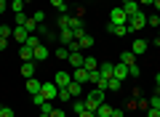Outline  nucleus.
Instances as JSON below:
<instances>
[{
	"label": "nucleus",
	"instance_id": "obj_1",
	"mask_svg": "<svg viewBox=\"0 0 160 117\" xmlns=\"http://www.w3.org/2000/svg\"><path fill=\"white\" fill-rule=\"evenodd\" d=\"M83 101H86V109L96 115V109L104 104V90H102V88H93V90H91V93H88Z\"/></svg>",
	"mask_w": 160,
	"mask_h": 117
},
{
	"label": "nucleus",
	"instance_id": "obj_2",
	"mask_svg": "<svg viewBox=\"0 0 160 117\" xmlns=\"http://www.w3.org/2000/svg\"><path fill=\"white\" fill-rule=\"evenodd\" d=\"M40 96H43L46 101H56V99H59V88H56V83H53V80L43 83V85H40Z\"/></svg>",
	"mask_w": 160,
	"mask_h": 117
},
{
	"label": "nucleus",
	"instance_id": "obj_3",
	"mask_svg": "<svg viewBox=\"0 0 160 117\" xmlns=\"http://www.w3.org/2000/svg\"><path fill=\"white\" fill-rule=\"evenodd\" d=\"M144 27H147V13H144V8H142L136 16L128 19V29H131V32H139V29H144Z\"/></svg>",
	"mask_w": 160,
	"mask_h": 117
},
{
	"label": "nucleus",
	"instance_id": "obj_4",
	"mask_svg": "<svg viewBox=\"0 0 160 117\" xmlns=\"http://www.w3.org/2000/svg\"><path fill=\"white\" fill-rule=\"evenodd\" d=\"M109 24H128V13L123 11V6H118V8L109 11Z\"/></svg>",
	"mask_w": 160,
	"mask_h": 117
},
{
	"label": "nucleus",
	"instance_id": "obj_5",
	"mask_svg": "<svg viewBox=\"0 0 160 117\" xmlns=\"http://www.w3.org/2000/svg\"><path fill=\"white\" fill-rule=\"evenodd\" d=\"M48 56H51V51H48V45H43V43H40L38 48L32 51V61H46Z\"/></svg>",
	"mask_w": 160,
	"mask_h": 117
},
{
	"label": "nucleus",
	"instance_id": "obj_6",
	"mask_svg": "<svg viewBox=\"0 0 160 117\" xmlns=\"http://www.w3.org/2000/svg\"><path fill=\"white\" fill-rule=\"evenodd\" d=\"M59 43H62V45H69V43H72V40H75V32H72V29H69V27H62V29H59Z\"/></svg>",
	"mask_w": 160,
	"mask_h": 117
},
{
	"label": "nucleus",
	"instance_id": "obj_7",
	"mask_svg": "<svg viewBox=\"0 0 160 117\" xmlns=\"http://www.w3.org/2000/svg\"><path fill=\"white\" fill-rule=\"evenodd\" d=\"M107 29H109L112 35H118V37H126V35H131L128 24H107Z\"/></svg>",
	"mask_w": 160,
	"mask_h": 117
},
{
	"label": "nucleus",
	"instance_id": "obj_8",
	"mask_svg": "<svg viewBox=\"0 0 160 117\" xmlns=\"http://www.w3.org/2000/svg\"><path fill=\"white\" fill-rule=\"evenodd\" d=\"M53 83H56V88H67V85L72 83V75H69V72H56Z\"/></svg>",
	"mask_w": 160,
	"mask_h": 117
},
{
	"label": "nucleus",
	"instance_id": "obj_9",
	"mask_svg": "<svg viewBox=\"0 0 160 117\" xmlns=\"http://www.w3.org/2000/svg\"><path fill=\"white\" fill-rule=\"evenodd\" d=\"M123 11H126L128 19H131V16H136V13L142 11V6H139V0H128V3H123Z\"/></svg>",
	"mask_w": 160,
	"mask_h": 117
},
{
	"label": "nucleus",
	"instance_id": "obj_10",
	"mask_svg": "<svg viewBox=\"0 0 160 117\" xmlns=\"http://www.w3.org/2000/svg\"><path fill=\"white\" fill-rule=\"evenodd\" d=\"M147 48H149V43H147V40H142V37H136V40H133V45H131L133 56H142V53H144Z\"/></svg>",
	"mask_w": 160,
	"mask_h": 117
},
{
	"label": "nucleus",
	"instance_id": "obj_11",
	"mask_svg": "<svg viewBox=\"0 0 160 117\" xmlns=\"http://www.w3.org/2000/svg\"><path fill=\"white\" fill-rule=\"evenodd\" d=\"M11 37H16V43H27V37H29V32H27V29H24V27H13V32H11Z\"/></svg>",
	"mask_w": 160,
	"mask_h": 117
},
{
	"label": "nucleus",
	"instance_id": "obj_12",
	"mask_svg": "<svg viewBox=\"0 0 160 117\" xmlns=\"http://www.w3.org/2000/svg\"><path fill=\"white\" fill-rule=\"evenodd\" d=\"M112 77H115V80H126V77H128V67H126L123 61H120V64H115V72H112Z\"/></svg>",
	"mask_w": 160,
	"mask_h": 117
},
{
	"label": "nucleus",
	"instance_id": "obj_13",
	"mask_svg": "<svg viewBox=\"0 0 160 117\" xmlns=\"http://www.w3.org/2000/svg\"><path fill=\"white\" fill-rule=\"evenodd\" d=\"M72 80H75V83H80V85H83V83H88V69L78 67V69L72 72Z\"/></svg>",
	"mask_w": 160,
	"mask_h": 117
},
{
	"label": "nucleus",
	"instance_id": "obj_14",
	"mask_svg": "<svg viewBox=\"0 0 160 117\" xmlns=\"http://www.w3.org/2000/svg\"><path fill=\"white\" fill-rule=\"evenodd\" d=\"M99 72H102V77H112V72H115V64L112 61H102V64H99Z\"/></svg>",
	"mask_w": 160,
	"mask_h": 117
},
{
	"label": "nucleus",
	"instance_id": "obj_15",
	"mask_svg": "<svg viewBox=\"0 0 160 117\" xmlns=\"http://www.w3.org/2000/svg\"><path fill=\"white\" fill-rule=\"evenodd\" d=\"M83 59H86V56H80V51H72V53H69V59H67V61L72 64L75 69H78V67H83Z\"/></svg>",
	"mask_w": 160,
	"mask_h": 117
},
{
	"label": "nucleus",
	"instance_id": "obj_16",
	"mask_svg": "<svg viewBox=\"0 0 160 117\" xmlns=\"http://www.w3.org/2000/svg\"><path fill=\"white\" fill-rule=\"evenodd\" d=\"M40 85H43V83H40L38 77H29V80H27V90H29L32 96H35V93H40Z\"/></svg>",
	"mask_w": 160,
	"mask_h": 117
},
{
	"label": "nucleus",
	"instance_id": "obj_17",
	"mask_svg": "<svg viewBox=\"0 0 160 117\" xmlns=\"http://www.w3.org/2000/svg\"><path fill=\"white\" fill-rule=\"evenodd\" d=\"M22 75H24V77H35V61H24L22 64Z\"/></svg>",
	"mask_w": 160,
	"mask_h": 117
},
{
	"label": "nucleus",
	"instance_id": "obj_18",
	"mask_svg": "<svg viewBox=\"0 0 160 117\" xmlns=\"http://www.w3.org/2000/svg\"><path fill=\"white\" fill-rule=\"evenodd\" d=\"M78 43H80V51H83V48H91V45H93V37H91L88 32H83V35L78 37Z\"/></svg>",
	"mask_w": 160,
	"mask_h": 117
},
{
	"label": "nucleus",
	"instance_id": "obj_19",
	"mask_svg": "<svg viewBox=\"0 0 160 117\" xmlns=\"http://www.w3.org/2000/svg\"><path fill=\"white\" fill-rule=\"evenodd\" d=\"M83 69H88V72H93V69H99V61L93 59V56H86V59H83Z\"/></svg>",
	"mask_w": 160,
	"mask_h": 117
},
{
	"label": "nucleus",
	"instance_id": "obj_20",
	"mask_svg": "<svg viewBox=\"0 0 160 117\" xmlns=\"http://www.w3.org/2000/svg\"><path fill=\"white\" fill-rule=\"evenodd\" d=\"M120 61L126 64V67H131V64H136V56H133V51H123V56H120Z\"/></svg>",
	"mask_w": 160,
	"mask_h": 117
},
{
	"label": "nucleus",
	"instance_id": "obj_21",
	"mask_svg": "<svg viewBox=\"0 0 160 117\" xmlns=\"http://www.w3.org/2000/svg\"><path fill=\"white\" fill-rule=\"evenodd\" d=\"M32 51H35V48H29V45H22V48H19V56H22L24 61H32Z\"/></svg>",
	"mask_w": 160,
	"mask_h": 117
},
{
	"label": "nucleus",
	"instance_id": "obj_22",
	"mask_svg": "<svg viewBox=\"0 0 160 117\" xmlns=\"http://www.w3.org/2000/svg\"><path fill=\"white\" fill-rule=\"evenodd\" d=\"M96 117H112V106H109V104H102V106L96 109Z\"/></svg>",
	"mask_w": 160,
	"mask_h": 117
},
{
	"label": "nucleus",
	"instance_id": "obj_23",
	"mask_svg": "<svg viewBox=\"0 0 160 117\" xmlns=\"http://www.w3.org/2000/svg\"><path fill=\"white\" fill-rule=\"evenodd\" d=\"M8 8H11L13 13H24V0H11V6H8Z\"/></svg>",
	"mask_w": 160,
	"mask_h": 117
},
{
	"label": "nucleus",
	"instance_id": "obj_24",
	"mask_svg": "<svg viewBox=\"0 0 160 117\" xmlns=\"http://www.w3.org/2000/svg\"><path fill=\"white\" fill-rule=\"evenodd\" d=\"M38 109H40V115H51V112H53V101H43Z\"/></svg>",
	"mask_w": 160,
	"mask_h": 117
},
{
	"label": "nucleus",
	"instance_id": "obj_25",
	"mask_svg": "<svg viewBox=\"0 0 160 117\" xmlns=\"http://www.w3.org/2000/svg\"><path fill=\"white\" fill-rule=\"evenodd\" d=\"M56 59H64V61L69 59V48H67V45H59V48H56Z\"/></svg>",
	"mask_w": 160,
	"mask_h": 117
},
{
	"label": "nucleus",
	"instance_id": "obj_26",
	"mask_svg": "<svg viewBox=\"0 0 160 117\" xmlns=\"http://www.w3.org/2000/svg\"><path fill=\"white\" fill-rule=\"evenodd\" d=\"M24 45H29V48H38V45H40V37H38V32H32V35H29Z\"/></svg>",
	"mask_w": 160,
	"mask_h": 117
},
{
	"label": "nucleus",
	"instance_id": "obj_27",
	"mask_svg": "<svg viewBox=\"0 0 160 117\" xmlns=\"http://www.w3.org/2000/svg\"><path fill=\"white\" fill-rule=\"evenodd\" d=\"M51 6L56 8L59 13H67V3H64V0H51Z\"/></svg>",
	"mask_w": 160,
	"mask_h": 117
},
{
	"label": "nucleus",
	"instance_id": "obj_28",
	"mask_svg": "<svg viewBox=\"0 0 160 117\" xmlns=\"http://www.w3.org/2000/svg\"><path fill=\"white\" fill-rule=\"evenodd\" d=\"M72 109H75V115H80V112H86V101L75 99V101H72Z\"/></svg>",
	"mask_w": 160,
	"mask_h": 117
},
{
	"label": "nucleus",
	"instance_id": "obj_29",
	"mask_svg": "<svg viewBox=\"0 0 160 117\" xmlns=\"http://www.w3.org/2000/svg\"><path fill=\"white\" fill-rule=\"evenodd\" d=\"M120 88H123V80H115V77H109L107 90H120Z\"/></svg>",
	"mask_w": 160,
	"mask_h": 117
},
{
	"label": "nucleus",
	"instance_id": "obj_30",
	"mask_svg": "<svg viewBox=\"0 0 160 117\" xmlns=\"http://www.w3.org/2000/svg\"><path fill=\"white\" fill-rule=\"evenodd\" d=\"M59 101H72V93L67 88H59Z\"/></svg>",
	"mask_w": 160,
	"mask_h": 117
},
{
	"label": "nucleus",
	"instance_id": "obj_31",
	"mask_svg": "<svg viewBox=\"0 0 160 117\" xmlns=\"http://www.w3.org/2000/svg\"><path fill=\"white\" fill-rule=\"evenodd\" d=\"M147 24H149V27H160V13H152V16H147Z\"/></svg>",
	"mask_w": 160,
	"mask_h": 117
},
{
	"label": "nucleus",
	"instance_id": "obj_32",
	"mask_svg": "<svg viewBox=\"0 0 160 117\" xmlns=\"http://www.w3.org/2000/svg\"><path fill=\"white\" fill-rule=\"evenodd\" d=\"M147 101H149L152 109H160V93H158V90H155V96H152V99H147Z\"/></svg>",
	"mask_w": 160,
	"mask_h": 117
},
{
	"label": "nucleus",
	"instance_id": "obj_33",
	"mask_svg": "<svg viewBox=\"0 0 160 117\" xmlns=\"http://www.w3.org/2000/svg\"><path fill=\"white\" fill-rule=\"evenodd\" d=\"M13 27H8V24H0V37H11Z\"/></svg>",
	"mask_w": 160,
	"mask_h": 117
},
{
	"label": "nucleus",
	"instance_id": "obj_34",
	"mask_svg": "<svg viewBox=\"0 0 160 117\" xmlns=\"http://www.w3.org/2000/svg\"><path fill=\"white\" fill-rule=\"evenodd\" d=\"M0 117H16V115H13V109H11V106H6V104H3V106H0Z\"/></svg>",
	"mask_w": 160,
	"mask_h": 117
},
{
	"label": "nucleus",
	"instance_id": "obj_35",
	"mask_svg": "<svg viewBox=\"0 0 160 117\" xmlns=\"http://www.w3.org/2000/svg\"><path fill=\"white\" fill-rule=\"evenodd\" d=\"M13 16H16V27H24V24H27V13H13Z\"/></svg>",
	"mask_w": 160,
	"mask_h": 117
},
{
	"label": "nucleus",
	"instance_id": "obj_36",
	"mask_svg": "<svg viewBox=\"0 0 160 117\" xmlns=\"http://www.w3.org/2000/svg\"><path fill=\"white\" fill-rule=\"evenodd\" d=\"M139 75H142V69H139L136 64H131V67H128V77H139Z\"/></svg>",
	"mask_w": 160,
	"mask_h": 117
},
{
	"label": "nucleus",
	"instance_id": "obj_37",
	"mask_svg": "<svg viewBox=\"0 0 160 117\" xmlns=\"http://www.w3.org/2000/svg\"><path fill=\"white\" fill-rule=\"evenodd\" d=\"M32 19H35L38 24H43V22H46V13H43V11H35V13H32Z\"/></svg>",
	"mask_w": 160,
	"mask_h": 117
},
{
	"label": "nucleus",
	"instance_id": "obj_38",
	"mask_svg": "<svg viewBox=\"0 0 160 117\" xmlns=\"http://www.w3.org/2000/svg\"><path fill=\"white\" fill-rule=\"evenodd\" d=\"M8 6H11V3H8V0H0V16H3V13L8 11Z\"/></svg>",
	"mask_w": 160,
	"mask_h": 117
},
{
	"label": "nucleus",
	"instance_id": "obj_39",
	"mask_svg": "<svg viewBox=\"0 0 160 117\" xmlns=\"http://www.w3.org/2000/svg\"><path fill=\"white\" fill-rule=\"evenodd\" d=\"M32 101H35V106H40V104H43V101H46V99H43V96H40V93H35V96H32Z\"/></svg>",
	"mask_w": 160,
	"mask_h": 117
},
{
	"label": "nucleus",
	"instance_id": "obj_40",
	"mask_svg": "<svg viewBox=\"0 0 160 117\" xmlns=\"http://www.w3.org/2000/svg\"><path fill=\"white\" fill-rule=\"evenodd\" d=\"M51 117H67V115H64V109H56V106H53V112H51Z\"/></svg>",
	"mask_w": 160,
	"mask_h": 117
},
{
	"label": "nucleus",
	"instance_id": "obj_41",
	"mask_svg": "<svg viewBox=\"0 0 160 117\" xmlns=\"http://www.w3.org/2000/svg\"><path fill=\"white\" fill-rule=\"evenodd\" d=\"M8 48V37H0V51H6Z\"/></svg>",
	"mask_w": 160,
	"mask_h": 117
},
{
	"label": "nucleus",
	"instance_id": "obj_42",
	"mask_svg": "<svg viewBox=\"0 0 160 117\" xmlns=\"http://www.w3.org/2000/svg\"><path fill=\"white\" fill-rule=\"evenodd\" d=\"M78 117H96V115H93V112H88V109H86V112H80Z\"/></svg>",
	"mask_w": 160,
	"mask_h": 117
},
{
	"label": "nucleus",
	"instance_id": "obj_43",
	"mask_svg": "<svg viewBox=\"0 0 160 117\" xmlns=\"http://www.w3.org/2000/svg\"><path fill=\"white\" fill-rule=\"evenodd\" d=\"M152 3H155V0H139V6H142V8L144 6H152Z\"/></svg>",
	"mask_w": 160,
	"mask_h": 117
},
{
	"label": "nucleus",
	"instance_id": "obj_44",
	"mask_svg": "<svg viewBox=\"0 0 160 117\" xmlns=\"http://www.w3.org/2000/svg\"><path fill=\"white\" fill-rule=\"evenodd\" d=\"M112 117H123V112H120V109H112Z\"/></svg>",
	"mask_w": 160,
	"mask_h": 117
},
{
	"label": "nucleus",
	"instance_id": "obj_45",
	"mask_svg": "<svg viewBox=\"0 0 160 117\" xmlns=\"http://www.w3.org/2000/svg\"><path fill=\"white\" fill-rule=\"evenodd\" d=\"M152 6H155V11H158V13H160V0H155Z\"/></svg>",
	"mask_w": 160,
	"mask_h": 117
},
{
	"label": "nucleus",
	"instance_id": "obj_46",
	"mask_svg": "<svg viewBox=\"0 0 160 117\" xmlns=\"http://www.w3.org/2000/svg\"><path fill=\"white\" fill-rule=\"evenodd\" d=\"M155 85H158V88H160V72L155 75Z\"/></svg>",
	"mask_w": 160,
	"mask_h": 117
},
{
	"label": "nucleus",
	"instance_id": "obj_47",
	"mask_svg": "<svg viewBox=\"0 0 160 117\" xmlns=\"http://www.w3.org/2000/svg\"><path fill=\"white\" fill-rule=\"evenodd\" d=\"M38 117H51V115H38Z\"/></svg>",
	"mask_w": 160,
	"mask_h": 117
},
{
	"label": "nucleus",
	"instance_id": "obj_48",
	"mask_svg": "<svg viewBox=\"0 0 160 117\" xmlns=\"http://www.w3.org/2000/svg\"><path fill=\"white\" fill-rule=\"evenodd\" d=\"M24 3H29V0H24Z\"/></svg>",
	"mask_w": 160,
	"mask_h": 117
},
{
	"label": "nucleus",
	"instance_id": "obj_49",
	"mask_svg": "<svg viewBox=\"0 0 160 117\" xmlns=\"http://www.w3.org/2000/svg\"><path fill=\"white\" fill-rule=\"evenodd\" d=\"M158 37H160V32H158Z\"/></svg>",
	"mask_w": 160,
	"mask_h": 117
},
{
	"label": "nucleus",
	"instance_id": "obj_50",
	"mask_svg": "<svg viewBox=\"0 0 160 117\" xmlns=\"http://www.w3.org/2000/svg\"><path fill=\"white\" fill-rule=\"evenodd\" d=\"M158 93H160V88H158Z\"/></svg>",
	"mask_w": 160,
	"mask_h": 117
},
{
	"label": "nucleus",
	"instance_id": "obj_51",
	"mask_svg": "<svg viewBox=\"0 0 160 117\" xmlns=\"http://www.w3.org/2000/svg\"><path fill=\"white\" fill-rule=\"evenodd\" d=\"M8 3H11V0H8Z\"/></svg>",
	"mask_w": 160,
	"mask_h": 117
},
{
	"label": "nucleus",
	"instance_id": "obj_52",
	"mask_svg": "<svg viewBox=\"0 0 160 117\" xmlns=\"http://www.w3.org/2000/svg\"><path fill=\"white\" fill-rule=\"evenodd\" d=\"M0 106H3V104H0Z\"/></svg>",
	"mask_w": 160,
	"mask_h": 117
}]
</instances>
